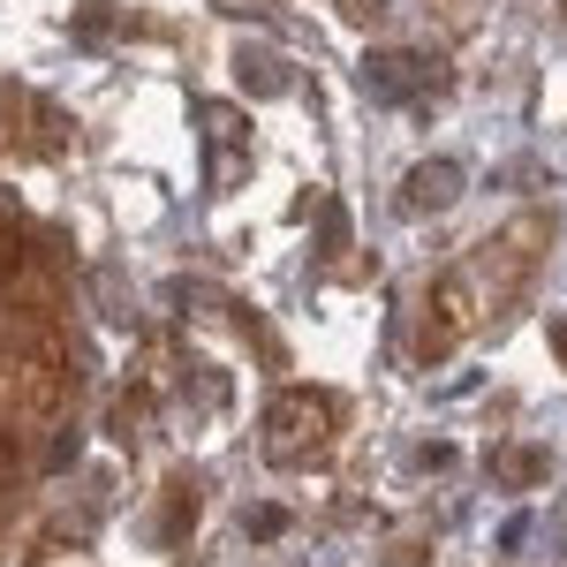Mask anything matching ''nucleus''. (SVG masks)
Wrapping results in <instances>:
<instances>
[{"label":"nucleus","mask_w":567,"mask_h":567,"mask_svg":"<svg viewBox=\"0 0 567 567\" xmlns=\"http://www.w3.org/2000/svg\"><path fill=\"white\" fill-rule=\"evenodd\" d=\"M363 91L386 99V106H409V99L432 91V69H424L416 53H371V61H363Z\"/></svg>","instance_id":"f257e3e1"},{"label":"nucleus","mask_w":567,"mask_h":567,"mask_svg":"<svg viewBox=\"0 0 567 567\" xmlns=\"http://www.w3.org/2000/svg\"><path fill=\"white\" fill-rule=\"evenodd\" d=\"M553 349H560V355H567V326H553Z\"/></svg>","instance_id":"20e7f679"},{"label":"nucleus","mask_w":567,"mask_h":567,"mask_svg":"<svg viewBox=\"0 0 567 567\" xmlns=\"http://www.w3.org/2000/svg\"><path fill=\"white\" fill-rule=\"evenodd\" d=\"M454 197H462V167H454V159H432V167H416V175H409V205H454Z\"/></svg>","instance_id":"f03ea898"},{"label":"nucleus","mask_w":567,"mask_h":567,"mask_svg":"<svg viewBox=\"0 0 567 567\" xmlns=\"http://www.w3.org/2000/svg\"><path fill=\"white\" fill-rule=\"evenodd\" d=\"M235 69H243V84L265 91V99H272V91H288V76H280V61H272V53H250V45H243V53H235Z\"/></svg>","instance_id":"7ed1b4c3"}]
</instances>
